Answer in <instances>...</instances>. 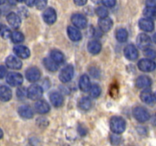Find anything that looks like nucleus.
<instances>
[{"instance_id": "nucleus-21", "label": "nucleus", "mask_w": 156, "mask_h": 146, "mask_svg": "<svg viewBox=\"0 0 156 146\" xmlns=\"http://www.w3.org/2000/svg\"><path fill=\"white\" fill-rule=\"evenodd\" d=\"M18 113L22 118L30 119L33 117L34 112L31 108L27 105H22L18 108Z\"/></svg>"}, {"instance_id": "nucleus-46", "label": "nucleus", "mask_w": 156, "mask_h": 146, "mask_svg": "<svg viewBox=\"0 0 156 146\" xmlns=\"http://www.w3.org/2000/svg\"><path fill=\"white\" fill-rule=\"evenodd\" d=\"M4 2H5V0H1V1H0V3H1V5H2Z\"/></svg>"}, {"instance_id": "nucleus-48", "label": "nucleus", "mask_w": 156, "mask_h": 146, "mask_svg": "<svg viewBox=\"0 0 156 146\" xmlns=\"http://www.w3.org/2000/svg\"><path fill=\"white\" fill-rule=\"evenodd\" d=\"M155 100H156V94H155Z\"/></svg>"}, {"instance_id": "nucleus-19", "label": "nucleus", "mask_w": 156, "mask_h": 146, "mask_svg": "<svg viewBox=\"0 0 156 146\" xmlns=\"http://www.w3.org/2000/svg\"><path fill=\"white\" fill-rule=\"evenodd\" d=\"M152 85L150 78L146 75H141L136 81V85L139 88H147Z\"/></svg>"}, {"instance_id": "nucleus-27", "label": "nucleus", "mask_w": 156, "mask_h": 146, "mask_svg": "<svg viewBox=\"0 0 156 146\" xmlns=\"http://www.w3.org/2000/svg\"><path fill=\"white\" fill-rule=\"evenodd\" d=\"M50 58L53 61H55L56 63H62V62H63L64 59H65L64 55L62 54V52L58 50H52L51 53H50Z\"/></svg>"}, {"instance_id": "nucleus-22", "label": "nucleus", "mask_w": 156, "mask_h": 146, "mask_svg": "<svg viewBox=\"0 0 156 146\" xmlns=\"http://www.w3.org/2000/svg\"><path fill=\"white\" fill-rule=\"evenodd\" d=\"M67 33H68L69 37L73 41H79L82 39V33L76 27H71V26L68 27Z\"/></svg>"}, {"instance_id": "nucleus-34", "label": "nucleus", "mask_w": 156, "mask_h": 146, "mask_svg": "<svg viewBox=\"0 0 156 146\" xmlns=\"http://www.w3.org/2000/svg\"><path fill=\"white\" fill-rule=\"evenodd\" d=\"M110 141H111V143L113 145H119L121 142V137L119 135V134H111L110 135Z\"/></svg>"}, {"instance_id": "nucleus-44", "label": "nucleus", "mask_w": 156, "mask_h": 146, "mask_svg": "<svg viewBox=\"0 0 156 146\" xmlns=\"http://www.w3.org/2000/svg\"><path fill=\"white\" fill-rule=\"evenodd\" d=\"M79 132L82 135H86V129L85 128H82L80 126V127H79Z\"/></svg>"}, {"instance_id": "nucleus-41", "label": "nucleus", "mask_w": 156, "mask_h": 146, "mask_svg": "<svg viewBox=\"0 0 156 146\" xmlns=\"http://www.w3.org/2000/svg\"><path fill=\"white\" fill-rule=\"evenodd\" d=\"M87 1H88V0H74V2L76 5L82 6L85 5L86 4Z\"/></svg>"}, {"instance_id": "nucleus-29", "label": "nucleus", "mask_w": 156, "mask_h": 146, "mask_svg": "<svg viewBox=\"0 0 156 146\" xmlns=\"http://www.w3.org/2000/svg\"><path fill=\"white\" fill-rule=\"evenodd\" d=\"M79 106L80 107L81 109L82 110H88V109H91V101L88 97H84L79 100Z\"/></svg>"}, {"instance_id": "nucleus-35", "label": "nucleus", "mask_w": 156, "mask_h": 146, "mask_svg": "<svg viewBox=\"0 0 156 146\" xmlns=\"http://www.w3.org/2000/svg\"><path fill=\"white\" fill-rule=\"evenodd\" d=\"M12 33H11L10 30L6 26L2 24L1 26V36H2L3 39H7L9 36H11Z\"/></svg>"}, {"instance_id": "nucleus-20", "label": "nucleus", "mask_w": 156, "mask_h": 146, "mask_svg": "<svg viewBox=\"0 0 156 146\" xmlns=\"http://www.w3.org/2000/svg\"><path fill=\"white\" fill-rule=\"evenodd\" d=\"M34 108L37 113L41 114L47 113L50 111V106L45 100H38L35 103Z\"/></svg>"}, {"instance_id": "nucleus-39", "label": "nucleus", "mask_w": 156, "mask_h": 146, "mask_svg": "<svg viewBox=\"0 0 156 146\" xmlns=\"http://www.w3.org/2000/svg\"><path fill=\"white\" fill-rule=\"evenodd\" d=\"M101 2L105 7L112 8L116 5V0H101Z\"/></svg>"}, {"instance_id": "nucleus-30", "label": "nucleus", "mask_w": 156, "mask_h": 146, "mask_svg": "<svg viewBox=\"0 0 156 146\" xmlns=\"http://www.w3.org/2000/svg\"><path fill=\"white\" fill-rule=\"evenodd\" d=\"M11 39H12V42L15 43H21L24 41V36L22 33L19 31H14L12 33L11 35Z\"/></svg>"}, {"instance_id": "nucleus-47", "label": "nucleus", "mask_w": 156, "mask_h": 146, "mask_svg": "<svg viewBox=\"0 0 156 146\" xmlns=\"http://www.w3.org/2000/svg\"><path fill=\"white\" fill-rule=\"evenodd\" d=\"M17 2H22V0H16Z\"/></svg>"}, {"instance_id": "nucleus-4", "label": "nucleus", "mask_w": 156, "mask_h": 146, "mask_svg": "<svg viewBox=\"0 0 156 146\" xmlns=\"http://www.w3.org/2000/svg\"><path fill=\"white\" fill-rule=\"evenodd\" d=\"M27 91V97L31 100H38L43 95V88L40 85H33L28 88Z\"/></svg>"}, {"instance_id": "nucleus-14", "label": "nucleus", "mask_w": 156, "mask_h": 146, "mask_svg": "<svg viewBox=\"0 0 156 146\" xmlns=\"http://www.w3.org/2000/svg\"><path fill=\"white\" fill-rule=\"evenodd\" d=\"M14 53L17 56L21 58V59H27L30 55V50L27 47L21 45L16 46L14 47Z\"/></svg>"}, {"instance_id": "nucleus-33", "label": "nucleus", "mask_w": 156, "mask_h": 146, "mask_svg": "<svg viewBox=\"0 0 156 146\" xmlns=\"http://www.w3.org/2000/svg\"><path fill=\"white\" fill-rule=\"evenodd\" d=\"M96 15L101 18H107L108 15V10L106 9V7L105 6H100V7H98L95 9Z\"/></svg>"}, {"instance_id": "nucleus-2", "label": "nucleus", "mask_w": 156, "mask_h": 146, "mask_svg": "<svg viewBox=\"0 0 156 146\" xmlns=\"http://www.w3.org/2000/svg\"><path fill=\"white\" fill-rule=\"evenodd\" d=\"M133 116L136 120L140 123H145L150 119L149 113L142 106H137L133 109Z\"/></svg>"}, {"instance_id": "nucleus-31", "label": "nucleus", "mask_w": 156, "mask_h": 146, "mask_svg": "<svg viewBox=\"0 0 156 146\" xmlns=\"http://www.w3.org/2000/svg\"><path fill=\"white\" fill-rule=\"evenodd\" d=\"M143 15L149 19H156V8L146 7L143 11Z\"/></svg>"}, {"instance_id": "nucleus-11", "label": "nucleus", "mask_w": 156, "mask_h": 146, "mask_svg": "<svg viewBox=\"0 0 156 146\" xmlns=\"http://www.w3.org/2000/svg\"><path fill=\"white\" fill-rule=\"evenodd\" d=\"M6 20H7L8 23L12 28H18L21 25V18L15 12H10V13L8 14L7 17H6Z\"/></svg>"}, {"instance_id": "nucleus-16", "label": "nucleus", "mask_w": 156, "mask_h": 146, "mask_svg": "<svg viewBox=\"0 0 156 146\" xmlns=\"http://www.w3.org/2000/svg\"><path fill=\"white\" fill-rule=\"evenodd\" d=\"M140 98H141L142 101L144 102V103H147V104H152L155 101V97H154L153 94L150 89L146 88V90L142 91L141 94H140Z\"/></svg>"}, {"instance_id": "nucleus-28", "label": "nucleus", "mask_w": 156, "mask_h": 146, "mask_svg": "<svg viewBox=\"0 0 156 146\" xmlns=\"http://www.w3.org/2000/svg\"><path fill=\"white\" fill-rule=\"evenodd\" d=\"M116 37L117 40L120 43H124L128 39V33L126 29L120 28L117 30L116 33Z\"/></svg>"}, {"instance_id": "nucleus-32", "label": "nucleus", "mask_w": 156, "mask_h": 146, "mask_svg": "<svg viewBox=\"0 0 156 146\" xmlns=\"http://www.w3.org/2000/svg\"><path fill=\"white\" fill-rule=\"evenodd\" d=\"M90 91V96L94 98H97L100 96L101 93V89L100 86L98 85H91V88L89 90Z\"/></svg>"}, {"instance_id": "nucleus-36", "label": "nucleus", "mask_w": 156, "mask_h": 146, "mask_svg": "<svg viewBox=\"0 0 156 146\" xmlns=\"http://www.w3.org/2000/svg\"><path fill=\"white\" fill-rule=\"evenodd\" d=\"M144 55L148 59H153L156 57V52L154 50L150 48H147L144 50Z\"/></svg>"}, {"instance_id": "nucleus-9", "label": "nucleus", "mask_w": 156, "mask_h": 146, "mask_svg": "<svg viewBox=\"0 0 156 146\" xmlns=\"http://www.w3.org/2000/svg\"><path fill=\"white\" fill-rule=\"evenodd\" d=\"M152 40L146 33H140L137 37V45L140 49L146 50L151 45Z\"/></svg>"}, {"instance_id": "nucleus-45", "label": "nucleus", "mask_w": 156, "mask_h": 146, "mask_svg": "<svg viewBox=\"0 0 156 146\" xmlns=\"http://www.w3.org/2000/svg\"><path fill=\"white\" fill-rule=\"evenodd\" d=\"M153 40H154V42L156 43V33L155 35H154V37H153Z\"/></svg>"}, {"instance_id": "nucleus-15", "label": "nucleus", "mask_w": 156, "mask_h": 146, "mask_svg": "<svg viewBox=\"0 0 156 146\" xmlns=\"http://www.w3.org/2000/svg\"><path fill=\"white\" fill-rule=\"evenodd\" d=\"M139 26L143 30L146 32H151L154 30V22L152 19L149 18H142L139 21Z\"/></svg>"}, {"instance_id": "nucleus-18", "label": "nucleus", "mask_w": 156, "mask_h": 146, "mask_svg": "<svg viewBox=\"0 0 156 146\" xmlns=\"http://www.w3.org/2000/svg\"><path fill=\"white\" fill-rule=\"evenodd\" d=\"M79 85L81 91H84V92L89 91L91 87L89 77L87 75H83L81 76L79 82Z\"/></svg>"}, {"instance_id": "nucleus-25", "label": "nucleus", "mask_w": 156, "mask_h": 146, "mask_svg": "<svg viewBox=\"0 0 156 146\" xmlns=\"http://www.w3.org/2000/svg\"><path fill=\"white\" fill-rule=\"evenodd\" d=\"M88 50L90 53L93 55H96L99 53L101 50V44L97 40H93L88 43Z\"/></svg>"}, {"instance_id": "nucleus-12", "label": "nucleus", "mask_w": 156, "mask_h": 146, "mask_svg": "<svg viewBox=\"0 0 156 146\" xmlns=\"http://www.w3.org/2000/svg\"><path fill=\"white\" fill-rule=\"evenodd\" d=\"M41 78V71L35 67L29 68L26 71V78L30 82H35Z\"/></svg>"}, {"instance_id": "nucleus-3", "label": "nucleus", "mask_w": 156, "mask_h": 146, "mask_svg": "<svg viewBox=\"0 0 156 146\" xmlns=\"http://www.w3.org/2000/svg\"><path fill=\"white\" fill-rule=\"evenodd\" d=\"M74 75V68L73 65H69L66 66L65 68H62L59 74V80L63 83H67L72 80Z\"/></svg>"}, {"instance_id": "nucleus-37", "label": "nucleus", "mask_w": 156, "mask_h": 146, "mask_svg": "<svg viewBox=\"0 0 156 146\" xmlns=\"http://www.w3.org/2000/svg\"><path fill=\"white\" fill-rule=\"evenodd\" d=\"M47 0H36L35 2V5L36 8L39 10H42L47 6Z\"/></svg>"}, {"instance_id": "nucleus-10", "label": "nucleus", "mask_w": 156, "mask_h": 146, "mask_svg": "<svg viewBox=\"0 0 156 146\" xmlns=\"http://www.w3.org/2000/svg\"><path fill=\"white\" fill-rule=\"evenodd\" d=\"M124 55L129 60H135L138 58L139 53L136 47L133 44H129L124 49Z\"/></svg>"}, {"instance_id": "nucleus-23", "label": "nucleus", "mask_w": 156, "mask_h": 146, "mask_svg": "<svg viewBox=\"0 0 156 146\" xmlns=\"http://www.w3.org/2000/svg\"><path fill=\"white\" fill-rule=\"evenodd\" d=\"M12 97V91L10 88L7 86L2 85L0 88V98L2 101H9L11 100Z\"/></svg>"}, {"instance_id": "nucleus-8", "label": "nucleus", "mask_w": 156, "mask_h": 146, "mask_svg": "<svg viewBox=\"0 0 156 146\" xmlns=\"http://www.w3.org/2000/svg\"><path fill=\"white\" fill-rule=\"evenodd\" d=\"M56 12L53 8H48L44 11L43 18L44 21L48 24H53L56 21Z\"/></svg>"}, {"instance_id": "nucleus-24", "label": "nucleus", "mask_w": 156, "mask_h": 146, "mask_svg": "<svg viewBox=\"0 0 156 146\" xmlns=\"http://www.w3.org/2000/svg\"><path fill=\"white\" fill-rule=\"evenodd\" d=\"M50 99L53 106H56V107L60 106L63 103L62 96L59 92H52L50 95Z\"/></svg>"}, {"instance_id": "nucleus-38", "label": "nucleus", "mask_w": 156, "mask_h": 146, "mask_svg": "<svg viewBox=\"0 0 156 146\" xmlns=\"http://www.w3.org/2000/svg\"><path fill=\"white\" fill-rule=\"evenodd\" d=\"M26 94H27V91H26L24 88L21 87V88H19L17 90V96L19 98H23V97H25Z\"/></svg>"}, {"instance_id": "nucleus-17", "label": "nucleus", "mask_w": 156, "mask_h": 146, "mask_svg": "<svg viewBox=\"0 0 156 146\" xmlns=\"http://www.w3.org/2000/svg\"><path fill=\"white\" fill-rule=\"evenodd\" d=\"M98 26L101 30L103 32H108L113 27V21L110 18H100L98 21Z\"/></svg>"}, {"instance_id": "nucleus-42", "label": "nucleus", "mask_w": 156, "mask_h": 146, "mask_svg": "<svg viewBox=\"0 0 156 146\" xmlns=\"http://www.w3.org/2000/svg\"><path fill=\"white\" fill-rule=\"evenodd\" d=\"M35 2L36 0H24V2L27 5V6H32L34 4H35Z\"/></svg>"}, {"instance_id": "nucleus-40", "label": "nucleus", "mask_w": 156, "mask_h": 146, "mask_svg": "<svg viewBox=\"0 0 156 146\" xmlns=\"http://www.w3.org/2000/svg\"><path fill=\"white\" fill-rule=\"evenodd\" d=\"M146 7L156 8V0H146Z\"/></svg>"}, {"instance_id": "nucleus-7", "label": "nucleus", "mask_w": 156, "mask_h": 146, "mask_svg": "<svg viewBox=\"0 0 156 146\" xmlns=\"http://www.w3.org/2000/svg\"><path fill=\"white\" fill-rule=\"evenodd\" d=\"M72 23L74 24L75 27L79 29H83L87 25V19L83 15L79 13L74 14L71 18Z\"/></svg>"}, {"instance_id": "nucleus-26", "label": "nucleus", "mask_w": 156, "mask_h": 146, "mask_svg": "<svg viewBox=\"0 0 156 146\" xmlns=\"http://www.w3.org/2000/svg\"><path fill=\"white\" fill-rule=\"evenodd\" d=\"M44 65L47 70L50 71H56L58 69V63L50 58H45L44 59Z\"/></svg>"}, {"instance_id": "nucleus-43", "label": "nucleus", "mask_w": 156, "mask_h": 146, "mask_svg": "<svg viewBox=\"0 0 156 146\" xmlns=\"http://www.w3.org/2000/svg\"><path fill=\"white\" fill-rule=\"evenodd\" d=\"M6 74V69L5 68V67L3 66V65H2L1 66V72H0V77H1V78H2L3 77L5 76V75Z\"/></svg>"}, {"instance_id": "nucleus-5", "label": "nucleus", "mask_w": 156, "mask_h": 146, "mask_svg": "<svg viewBox=\"0 0 156 146\" xmlns=\"http://www.w3.org/2000/svg\"><path fill=\"white\" fill-rule=\"evenodd\" d=\"M138 67L141 71L149 72L155 69L156 63L154 61H152V59H143L138 62Z\"/></svg>"}, {"instance_id": "nucleus-1", "label": "nucleus", "mask_w": 156, "mask_h": 146, "mask_svg": "<svg viewBox=\"0 0 156 146\" xmlns=\"http://www.w3.org/2000/svg\"><path fill=\"white\" fill-rule=\"evenodd\" d=\"M126 121L123 118L117 116L111 117L110 120V128L114 133L121 134L126 129Z\"/></svg>"}, {"instance_id": "nucleus-6", "label": "nucleus", "mask_w": 156, "mask_h": 146, "mask_svg": "<svg viewBox=\"0 0 156 146\" xmlns=\"http://www.w3.org/2000/svg\"><path fill=\"white\" fill-rule=\"evenodd\" d=\"M6 82L12 86H18L23 82V76L17 72H10L6 76Z\"/></svg>"}, {"instance_id": "nucleus-13", "label": "nucleus", "mask_w": 156, "mask_h": 146, "mask_svg": "<svg viewBox=\"0 0 156 146\" xmlns=\"http://www.w3.org/2000/svg\"><path fill=\"white\" fill-rule=\"evenodd\" d=\"M5 64L9 68L12 69H20L22 66V62L18 59V57L15 56H9L6 59Z\"/></svg>"}]
</instances>
